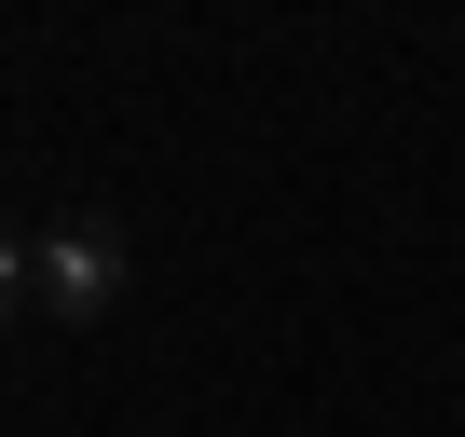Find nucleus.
<instances>
[{"label":"nucleus","mask_w":465,"mask_h":437,"mask_svg":"<svg viewBox=\"0 0 465 437\" xmlns=\"http://www.w3.org/2000/svg\"><path fill=\"white\" fill-rule=\"evenodd\" d=\"M124 287H137L124 218H55V233H42V315H55V328H110Z\"/></svg>","instance_id":"obj_1"},{"label":"nucleus","mask_w":465,"mask_h":437,"mask_svg":"<svg viewBox=\"0 0 465 437\" xmlns=\"http://www.w3.org/2000/svg\"><path fill=\"white\" fill-rule=\"evenodd\" d=\"M42 315V247H15V218H0V328Z\"/></svg>","instance_id":"obj_2"}]
</instances>
